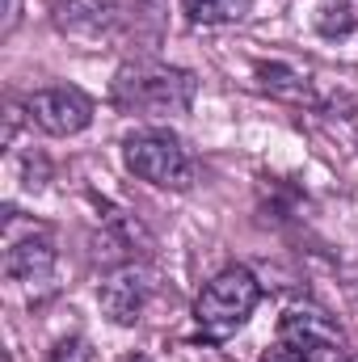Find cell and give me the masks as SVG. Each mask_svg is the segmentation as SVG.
Instances as JSON below:
<instances>
[{
  "label": "cell",
  "instance_id": "7",
  "mask_svg": "<svg viewBox=\"0 0 358 362\" xmlns=\"http://www.w3.org/2000/svg\"><path fill=\"white\" fill-rule=\"evenodd\" d=\"M4 274L13 282H30V286L47 282L55 274V240L47 232H34L25 240H13L4 249Z\"/></svg>",
  "mask_w": 358,
  "mask_h": 362
},
{
  "label": "cell",
  "instance_id": "5",
  "mask_svg": "<svg viewBox=\"0 0 358 362\" xmlns=\"http://www.w3.org/2000/svg\"><path fill=\"white\" fill-rule=\"evenodd\" d=\"M148 299H152V278H148V270L139 262L114 266L101 278V286H97V308L118 329H135L144 308H148Z\"/></svg>",
  "mask_w": 358,
  "mask_h": 362
},
{
  "label": "cell",
  "instance_id": "11",
  "mask_svg": "<svg viewBox=\"0 0 358 362\" xmlns=\"http://www.w3.org/2000/svg\"><path fill=\"white\" fill-rule=\"evenodd\" d=\"M312 25H316L321 38H350L358 30V17L346 0H321L316 13H312Z\"/></svg>",
  "mask_w": 358,
  "mask_h": 362
},
{
  "label": "cell",
  "instance_id": "2",
  "mask_svg": "<svg viewBox=\"0 0 358 362\" xmlns=\"http://www.w3.org/2000/svg\"><path fill=\"white\" fill-rule=\"evenodd\" d=\"M262 303V282L249 266H224L219 274H211L194 299V329L202 341L219 346L228 337H236L253 308Z\"/></svg>",
  "mask_w": 358,
  "mask_h": 362
},
{
  "label": "cell",
  "instance_id": "14",
  "mask_svg": "<svg viewBox=\"0 0 358 362\" xmlns=\"http://www.w3.org/2000/svg\"><path fill=\"white\" fill-rule=\"evenodd\" d=\"M127 362H152V358L148 354H135V358H127Z\"/></svg>",
  "mask_w": 358,
  "mask_h": 362
},
{
  "label": "cell",
  "instance_id": "13",
  "mask_svg": "<svg viewBox=\"0 0 358 362\" xmlns=\"http://www.w3.org/2000/svg\"><path fill=\"white\" fill-rule=\"evenodd\" d=\"M17 21H21V0H4V21H0V34L8 38V34L17 30Z\"/></svg>",
  "mask_w": 358,
  "mask_h": 362
},
{
  "label": "cell",
  "instance_id": "3",
  "mask_svg": "<svg viewBox=\"0 0 358 362\" xmlns=\"http://www.w3.org/2000/svg\"><path fill=\"white\" fill-rule=\"evenodd\" d=\"M122 165H127L131 177L148 181L156 189H173V194L190 189L198 181V165L185 152V144H181L173 131H161V127L131 131L122 139Z\"/></svg>",
  "mask_w": 358,
  "mask_h": 362
},
{
  "label": "cell",
  "instance_id": "4",
  "mask_svg": "<svg viewBox=\"0 0 358 362\" xmlns=\"http://www.w3.org/2000/svg\"><path fill=\"white\" fill-rule=\"evenodd\" d=\"M21 110H25L30 127H38L42 135H55V139L81 135L93 122V97L76 85H51V89L25 93Z\"/></svg>",
  "mask_w": 358,
  "mask_h": 362
},
{
  "label": "cell",
  "instance_id": "10",
  "mask_svg": "<svg viewBox=\"0 0 358 362\" xmlns=\"http://www.w3.org/2000/svg\"><path fill=\"white\" fill-rule=\"evenodd\" d=\"M258 85L274 97H287V101H312L308 72H299L291 64H258Z\"/></svg>",
  "mask_w": 358,
  "mask_h": 362
},
{
  "label": "cell",
  "instance_id": "1",
  "mask_svg": "<svg viewBox=\"0 0 358 362\" xmlns=\"http://www.w3.org/2000/svg\"><path fill=\"white\" fill-rule=\"evenodd\" d=\"M194 97H198V76L190 68L156 64V59L122 64L110 85V101L122 114H139V118H181L190 114Z\"/></svg>",
  "mask_w": 358,
  "mask_h": 362
},
{
  "label": "cell",
  "instance_id": "6",
  "mask_svg": "<svg viewBox=\"0 0 358 362\" xmlns=\"http://www.w3.org/2000/svg\"><path fill=\"white\" fill-rule=\"evenodd\" d=\"M274 341H282L295 358H304V354L316 350V346H346V333H342V325H337L329 312H321V308H312V303H299V308H287V312H282Z\"/></svg>",
  "mask_w": 358,
  "mask_h": 362
},
{
  "label": "cell",
  "instance_id": "9",
  "mask_svg": "<svg viewBox=\"0 0 358 362\" xmlns=\"http://www.w3.org/2000/svg\"><path fill=\"white\" fill-rule=\"evenodd\" d=\"M181 13L190 25H236L253 13V0H181Z\"/></svg>",
  "mask_w": 358,
  "mask_h": 362
},
{
  "label": "cell",
  "instance_id": "12",
  "mask_svg": "<svg viewBox=\"0 0 358 362\" xmlns=\"http://www.w3.org/2000/svg\"><path fill=\"white\" fill-rule=\"evenodd\" d=\"M47 362H93V346L85 333H68L59 337L51 350H47Z\"/></svg>",
  "mask_w": 358,
  "mask_h": 362
},
{
  "label": "cell",
  "instance_id": "8",
  "mask_svg": "<svg viewBox=\"0 0 358 362\" xmlns=\"http://www.w3.org/2000/svg\"><path fill=\"white\" fill-rule=\"evenodd\" d=\"M55 25L76 38H101L118 25V4L114 0H59Z\"/></svg>",
  "mask_w": 358,
  "mask_h": 362
},
{
  "label": "cell",
  "instance_id": "15",
  "mask_svg": "<svg viewBox=\"0 0 358 362\" xmlns=\"http://www.w3.org/2000/svg\"><path fill=\"white\" fill-rule=\"evenodd\" d=\"M350 362H358V354H350Z\"/></svg>",
  "mask_w": 358,
  "mask_h": 362
}]
</instances>
